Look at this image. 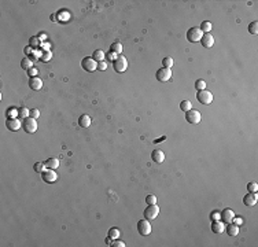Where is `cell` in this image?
<instances>
[{"label": "cell", "mask_w": 258, "mask_h": 247, "mask_svg": "<svg viewBox=\"0 0 258 247\" xmlns=\"http://www.w3.org/2000/svg\"><path fill=\"white\" fill-rule=\"evenodd\" d=\"M6 126H7V129L11 130V132H17V130L22 126V122H19L18 118H7Z\"/></svg>", "instance_id": "obj_11"}, {"label": "cell", "mask_w": 258, "mask_h": 247, "mask_svg": "<svg viewBox=\"0 0 258 247\" xmlns=\"http://www.w3.org/2000/svg\"><path fill=\"white\" fill-rule=\"evenodd\" d=\"M21 68L22 69H25L26 72L29 69H32L33 68V62H32V59L30 58H23L22 60H21Z\"/></svg>", "instance_id": "obj_21"}, {"label": "cell", "mask_w": 258, "mask_h": 247, "mask_svg": "<svg viewBox=\"0 0 258 247\" xmlns=\"http://www.w3.org/2000/svg\"><path fill=\"white\" fill-rule=\"evenodd\" d=\"M201 43H202V45H203L205 48H211L214 45L213 35H210V33H205V35L202 36V39H201Z\"/></svg>", "instance_id": "obj_13"}, {"label": "cell", "mask_w": 258, "mask_h": 247, "mask_svg": "<svg viewBox=\"0 0 258 247\" xmlns=\"http://www.w3.org/2000/svg\"><path fill=\"white\" fill-rule=\"evenodd\" d=\"M92 58H94V59L96 60L98 63H99V62H102V60H104V58H106V54H104L102 50H96L94 52V55H92Z\"/></svg>", "instance_id": "obj_22"}, {"label": "cell", "mask_w": 258, "mask_h": 247, "mask_svg": "<svg viewBox=\"0 0 258 247\" xmlns=\"http://www.w3.org/2000/svg\"><path fill=\"white\" fill-rule=\"evenodd\" d=\"M29 87L32 91H40L43 87V81L39 77H32L29 80Z\"/></svg>", "instance_id": "obj_17"}, {"label": "cell", "mask_w": 258, "mask_h": 247, "mask_svg": "<svg viewBox=\"0 0 258 247\" xmlns=\"http://www.w3.org/2000/svg\"><path fill=\"white\" fill-rule=\"evenodd\" d=\"M257 192H247L243 196V203L246 206H254L257 203Z\"/></svg>", "instance_id": "obj_12"}, {"label": "cell", "mask_w": 258, "mask_h": 247, "mask_svg": "<svg viewBox=\"0 0 258 247\" xmlns=\"http://www.w3.org/2000/svg\"><path fill=\"white\" fill-rule=\"evenodd\" d=\"M33 169H35L36 173H40V175H41V173L44 172V170L47 169V167H45V163H43V162H36L35 166H33Z\"/></svg>", "instance_id": "obj_29"}, {"label": "cell", "mask_w": 258, "mask_h": 247, "mask_svg": "<svg viewBox=\"0 0 258 247\" xmlns=\"http://www.w3.org/2000/svg\"><path fill=\"white\" fill-rule=\"evenodd\" d=\"M151 159L156 163H162L165 161V154L162 150H154L151 152Z\"/></svg>", "instance_id": "obj_16"}, {"label": "cell", "mask_w": 258, "mask_h": 247, "mask_svg": "<svg viewBox=\"0 0 258 247\" xmlns=\"http://www.w3.org/2000/svg\"><path fill=\"white\" fill-rule=\"evenodd\" d=\"M33 48L30 47V45H27V47H25V50H23V52H25V55H32L33 54Z\"/></svg>", "instance_id": "obj_42"}, {"label": "cell", "mask_w": 258, "mask_h": 247, "mask_svg": "<svg viewBox=\"0 0 258 247\" xmlns=\"http://www.w3.org/2000/svg\"><path fill=\"white\" fill-rule=\"evenodd\" d=\"M185 120H187V122H189V124H192V125H198L199 122H201V120H202V115H201V113L198 111V110H189V111H187L185 113Z\"/></svg>", "instance_id": "obj_6"}, {"label": "cell", "mask_w": 258, "mask_h": 247, "mask_svg": "<svg viewBox=\"0 0 258 247\" xmlns=\"http://www.w3.org/2000/svg\"><path fill=\"white\" fill-rule=\"evenodd\" d=\"M30 117L35 118V120H36V118H39L40 117V111L37 109H32V110H30Z\"/></svg>", "instance_id": "obj_38"}, {"label": "cell", "mask_w": 258, "mask_h": 247, "mask_svg": "<svg viewBox=\"0 0 258 247\" xmlns=\"http://www.w3.org/2000/svg\"><path fill=\"white\" fill-rule=\"evenodd\" d=\"M113 68H114L117 73H124L128 69V59L124 55H118L117 59L113 62Z\"/></svg>", "instance_id": "obj_1"}, {"label": "cell", "mask_w": 258, "mask_h": 247, "mask_svg": "<svg viewBox=\"0 0 258 247\" xmlns=\"http://www.w3.org/2000/svg\"><path fill=\"white\" fill-rule=\"evenodd\" d=\"M180 109L183 110L184 113H187V111H189V110L192 109V103L189 102V100H183V102L180 103Z\"/></svg>", "instance_id": "obj_26"}, {"label": "cell", "mask_w": 258, "mask_h": 247, "mask_svg": "<svg viewBox=\"0 0 258 247\" xmlns=\"http://www.w3.org/2000/svg\"><path fill=\"white\" fill-rule=\"evenodd\" d=\"M211 220H213V221L220 220V214H218V213H213V214H211Z\"/></svg>", "instance_id": "obj_46"}, {"label": "cell", "mask_w": 258, "mask_h": 247, "mask_svg": "<svg viewBox=\"0 0 258 247\" xmlns=\"http://www.w3.org/2000/svg\"><path fill=\"white\" fill-rule=\"evenodd\" d=\"M248 32H250V35L257 36V33H258V22L257 21H254V22H251L250 25H248Z\"/></svg>", "instance_id": "obj_27"}, {"label": "cell", "mask_w": 258, "mask_h": 247, "mask_svg": "<svg viewBox=\"0 0 258 247\" xmlns=\"http://www.w3.org/2000/svg\"><path fill=\"white\" fill-rule=\"evenodd\" d=\"M202 36H203V32H202L199 27L194 26L187 32V40L189 43H198V41H201Z\"/></svg>", "instance_id": "obj_2"}, {"label": "cell", "mask_w": 258, "mask_h": 247, "mask_svg": "<svg viewBox=\"0 0 258 247\" xmlns=\"http://www.w3.org/2000/svg\"><path fill=\"white\" fill-rule=\"evenodd\" d=\"M110 51H111V52H114V54H117V55L121 54L122 52V44H121V43H118V41L113 43L111 47H110Z\"/></svg>", "instance_id": "obj_23"}, {"label": "cell", "mask_w": 258, "mask_h": 247, "mask_svg": "<svg viewBox=\"0 0 258 247\" xmlns=\"http://www.w3.org/2000/svg\"><path fill=\"white\" fill-rule=\"evenodd\" d=\"M33 55H35V58H37V59H40V58H41V55H43V54L40 52L39 50H35V51H33Z\"/></svg>", "instance_id": "obj_45"}, {"label": "cell", "mask_w": 258, "mask_h": 247, "mask_svg": "<svg viewBox=\"0 0 258 247\" xmlns=\"http://www.w3.org/2000/svg\"><path fill=\"white\" fill-rule=\"evenodd\" d=\"M195 89L196 91L206 89V82H205L203 80H196V82H195Z\"/></svg>", "instance_id": "obj_33"}, {"label": "cell", "mask_w": 258, "mask_h": 247, "mask_svg": "<svg viewBox=\"0 0 258 247\" xmlns=\"http://www.w3.org/2000/svg\"><path fill=\"white\" fill-rule=\"evenodd\" d=\"M41 177L45 183H48V184H52V183H55L58 180L56 173H55L52 169H45L44 172L41 173Z\"/></svg>", "instance_id": "obj_10"}, {"label": "cell", "mask_w": 258, "mask_h": 247, "mask_svg": "<svg viewBox=\"0 0 258 247\" xmlns=\"http://www.w3.org/2000/svg\"><path fill=\"white\" fill-rule=\"evenodd\" d=\"M211 27H213V25H211V22H209V21H203L199 29H201L202 32H203V35H205V33H210Z\"/></svg>", "instance_id": "obj_24"}, {"label": "cell", "mask_w": 258, "mask_h": 247, "mask_svg": "<svg viewBox=\"0 0 258 247\" xmlns=\"http://www.w3.org/2000/svg\"><path fill=\"white\" fill-rule=\"evenodd\" d=\"M232 222H233L235 225H240L242 222H243V220H242V218H233V220H232Z\"/></svg>", "instance_id": "obj_44"}, {"label": "cell", "mask_w": 258, "mask_h": 247, "mask_svg": "<svg viewBox=\"0 0 258 247\" xmlns=\"http://www.w3.org/2000/svg\"><path fill=\"white\" fill-rule=\"evenodd\" d=\"M162 68H168V69L173 68V58H170V56L164 58V60H162Z\"/></svg>", "instance_id": "obj_30"}, {"label": "cell", "mask_w": 258, "mask_h": 247, "mask_svg": "<svg viewBox=\"0 0 258 247\" xmlns=\"http://www.w3.org/2000/svg\"><path fill=\"white\" fill-rule=\"evenodd\" d=\"M50 47H51V45L48 44V43H44V44L40 45V48H41L43 51H50Z\"/></svg>", "instance_id": "obj_43"}, {"label": "cell", "mask_w": 258, "mask_h": 247, "mask_svg": "<svg viewBox=\"0 0 258 247\" xmlns=\"http://www.w3.org/2000/svg\"><path fill=\"white\" fill-rule=\"evenodd\" d=\"M211 231H213L214 233H224V231H225V224H224L223 221H220V220H216V221L211 222Z\"/></svg>", "instance_id": "obj_15"}, {"label": "cell", "mask_w": 258, "mask_h": 247, "mask_svg": "<svg viewBox=\"0 0 258 247\" xmlns=\"http://www.w3.org/2000/svg\"><path fill=\"white\" fill-rule=\"evenodd\" d=\"M143 214H144V218H146V220L152 221V220H155L156 217H158L159 207L156 206V203H155V205H148V206H147V209L143 212Z\"/></svg>", "instance_id": "obj_5"}, {"label": "cell", "mask_w": 258, "mask_h": 247, "mask_svg": "<svg viewBox=\"0 0 258 247\" xmlns=\"http://www.w3.org/2000/svg\"><path fill=\"white\" fill-rule=\"evenodd\" d=\"M29 45L33 48V50H36L37 47H40L41 44H40L39 37H32V39H30V40H29Z\"/></svg>", "instance_id": "obj_32"}, {"label": "cell", "mask_w": 258, "mask_h": 247, "mask_svg": "<svg viewBox=\"0 0 258 247\" xmlns=\"http://www.w3.org/2000/svg\"><path fill=\"white\" fill-rule=\"evenodd\" d=\"M117 56H118V55L110 51V52H107V56L106 58H107V60H111V62H114V60L117 59Z\"/></svg>", "instance_id": "obj_39"}, {"label": "cell", "mask_w": 258, "mask_h": 247, "mask_svg": "<svg viewBox=\"0 0 258 247\" xmlns=\"http://www.w3.org/2000/svg\"><path fill=\"white\" fill-rule=\"evenodd\" d=\"M196 99H198L199 103L202 105H210L213 102V93L210 91H206V89H202V91H198L196 93Z\"/></svg>", "instance_id": "obj_3"}, {"label": "cell", "mask_w": 258, "mask_h": 247, "mask_svg": "<svg viewBox=\"0 0 258 247\" xmlns=\"http://www.w3.org/2000/svg\"><path fill=\"white\" fill-rule=\"evenodd\" d=\"M156 80L161 81V82H165V81H169L172 78V69H168V68H161L158 69L155 74Z\"/></svg>", "instance_id": "obj_9"}, {"label": "cell", "mask_w": 258, "mask_h": 247, "mask_svg": "<svg viewBox=\"0 0 258 247\" xmlns=\"http://www.w3.org/2000/svg\"><path fill=\"white\" fill-rule=\"evenodd\" d=\"M91 117L89 115H87V114H82V115H80V118H78V125L81 128H88L91 125Z\"/></svg>", "instance_id": "obj_19"}, {"label": "cell", "mask_w": 258, "mask_h": 247, "mask_svg": "<svg viewBox=\"0 0 258 247\" xmlns=\"http://www.w3.org/2000/svg\"><path fill=\"white\" fill-rule=\"evenodd\" d=\"M37 73H39V70L36 69V68H32V69L27 70V76H29L30 78H32V77H36V76H37Z\"/></svg>", "instance_id": "obj_37"}, {"label": "cell", "mask_w": 258, "mask_h": 247, "mask_svg": "<svg viewBox=\"0 0 258 247\" xmlns=\"http://www.w3.org/2000/svg\"><path fill=\"white\" fill-rule=\"evenodd\" d=\"M17 115H18V110L17 109L7 110V118H17Z\"/></svg>", "instance_id": "obj_35"}, {"label": "cell", "mask_w": 258, "mask_h": 247, "mask_svg": "<svg viewBox=\"0 0 258 247\" xmlns=\"http://www.w3.org/2000/svg\"><path fill=\"white\" fill-rule=\"evenodd\" d=\"M106 243H109V245L111 246V243H113V239H111V237L109 236V237H107V239H106Z\"/></svg>", "instance_id": "obj_48"}, {"label": "cell", "mask_w": 258, "mask_h": 247, "mask_svg": "<svg viewBox=\"0 0 258 247\" xmlns=\"http://www.w3.org/2000/svg\"><path fill=\"white\" fill-rule=\"evenodd\" d=\"M137 231H139L140 235H143V236H147V235L151 233V224H150L148 220H140L139 222H137Z\"/></svg>", "instance_id": "obj_7"}, {"label": "cell", "mask_w": 258, "mask_h": 247, "mask_svg": "<svg viewBox=\"0 0 258 247\" xmlns=\"http://www.w3.org/2000/svg\"><path fill=\"white\" fill-rule=\"evenodd\" d=\"M51 58H52L51 51H44L43 55H41V58H40V60H41V62H50Z\"/></svg>", "instance_id": "obj_31"}, {"label": "cell", "mask_w": 258, "mask_h": 247, "mask_svg": "<svg viewBox=\"0 0 258 247\" xmlns=\"http://www.w3.org/2000/svg\"><path fill=\"white\" fill-rule=\"evenodd\" d=\"M146 202H147V205H155V203H156V196H155V195H147V196H146Z\"/></svg>", "instance_id": "obj_34"}, {"label": "cell", "mask_w": 258, "mask_h": 247, "mask_svg": "<svg viewBox=\"0 0 258 247\" xmlns=\"http://www.w3.org/2000/svg\"><path fill=\"white\" fill-rule=\"evenodd\" d=\"M119 235H121V231H119L118 228H110L109 229V236L111 237V239H118Z\"/></svg>", "instance_id": "obj_28"}, {"label": "cell", "mask_w": 258, "mask_h": 247, "mask_svg": "<svg viewBox=\"0 0 258 247\" xmlns=\"http://www.w3.org/2000/svg\"><path fill=\"white\" fill-rule=\"evenodd\" d=\"M106 69H107V63L104 62V60L98 63V70H102V72H103V70H106Z\"/></svg>", "instance_id": "obj_41"}, {"label": "cell", "mask_w": 258, "mask_h": 247, "mask_svg": "<svg viewBox=\"0 0 258 247\" xmlns=\"http://www.w3.org/2000/svg\"><path fill=\"white\" fill-rule=\"evenodd\" d=\"M45 36H47L45 33H40V35H39V40H40V41H41V40H45Z\"/></svg>", "instance_id": "obj_47"}, {"label": "cell", "mask_w": 258, "mask_h": 247, "mask_svg": "<svg viewBox=\"0 0 258 247\" xmlns=\"http://www.w3.org/2000/svg\"><path fill=\"white\" fill-rule=\"evenodd\" d=\"M18 115H19V118H27L30 117V110H27L26 107H19L18 109Z\"/></svg>", "instance_id": "obj_25"}, {"label": "cell", "mask_w": 258, "mask_h": 247, "mask_svg": "<svg viewBox=\"0 0 258 247\" xmlns=\"http://www.w3.org/2000/svg\"><path fill=\"white\" fill-rule=\"evenodd\" d=\"M247 190H248V192H257L258 191V184L257 183H248Z\"/></svg>", "instance_id": "obj_36"}, {"label": "cell", "mask_w": 258, "mask_h": 247, "mask_svg": "<svg viewBox=\"0 0 258 247\" xmlns=\"http://www.w3.org/2000/svg\"><path fill=\"white\" fill-rule=\"evenodd\" d=\"M44 163H45V167H47V169L55 170L56 167H59V159H58V158H48Z\"/></svg>", "instance_id": "obj_18"}, {"label": "cell", "mask_w": 258, "mask_h": 247, "mask_svg": "<svg viewBox=\"0 0 258 247\" xmlns=\"http://www.w3.org/2000/svg\"><path fill=\"white\" fill-rule=\"evenodd\" d=\"M220 218L223 222H232V220L235 218V213H233V210H231V209H225L221 212Z\"/></svg>", "instance_id": "obj_14"}, {"label": "cell", "mask_w": 258, "mask_h": 247, "mask_svg": "<svg viewBox=\"0 0 258 247\" xmlns=\"http://www.w3.org/2000/svg\"><path fill=\"white\" fill-rule=\"evenodd\" d=\"M81 66L85 72L92 73L98 69V62L94 59V58H84V59L81 60Z\"/></svg>", "instance_id": "obj_8"}, {"label": "cell", "mask_w": 258, "mask_h": 247, "mask_svg": "<svg viewBox=\"0 0 258 247\" xmlns=\"http://www.w3.org/2000/svg\"><path fill=\"white\" fill-rule=\"evenodd\" d=\"M225 231L228 232L229 236H236V235H239V225H235L233 222H229L228 227H225Z\"/></svg>", "instance_id": "obj_20"}, {"label": "cell", "mask_w": 258, "mask_h": 247, "mask_svg": "<svg viewBox=\"0 0 258 247\" xmlns=\"http://www.w3.org/2000/svg\"><path fill=\"white\" fill-rule=\"evenodd\" d=\"M111 247H125V243L121 242V240H117L114 239V242L111 243Z\"/></svg>", "instance_id": "obj_40"}, {"label": "cell", "mask_w": 258, "mask_h": 247, "mask_svg": "<svg viewBox=\"0 0 258 247\" xmlns=\"http://www.w3.org/2000/svg\"><path fill=\"white\" fill-rule=\"evenodd\" d=\"M22 129L25 130L26 133H35L37 130V122H36L35 118L27 117L22 121Z\"/></svg>", "instance_id": "obj_4"}]
</instances>
